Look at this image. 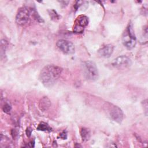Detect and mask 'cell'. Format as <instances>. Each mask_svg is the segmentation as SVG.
<instances>
[{"label": "cell", "mask_w": 148, "mask_h": 148, "mask_svg": "<svg viewBox=\"0 0 148 148\" xmlns=\"http://www.w3.org/2000/svg\"><path fill=\"white\" fill-rule=\"evenodd\" d=\"M48 12H49V14L51 20L56 21V20H57L59 19L60 17H59L58 14H57V13L54 10L49 9V10H48Z\"/></svg>", "instance_id": "5bb4252c"}, {"label": "cell", "mask_w": 148, "mask_h": 148, "mask_svg": "<svg viewBox=\"0 0 148 148\" xmlns=\"http://www.w3.org/2000/svg\"><path fill=\"white\" fill-rule=\"evenodd\" d=\"M2 109H3V111L6 113H9L11 111V109H12V107L9 104V103H5L3 108H2Z\"/></svg>", "instance_id": "9a60e30c"}, {"label": "cell", "mask_w": 148, "mask_h": 148, "mask_svg": "<svg viewBox=\"0 0 148 148\" xmlns=\"http://www.w3.org/2000/svg\"><path fill=\"white\" fill-rule=\"evenodd\" d=\"M60 137L62 139H66L67 138V134L66 131H63L60 134Z\"/></svg>", "instance_id": "e0dca14e"}, {"label": "cell", "mask_w": 148, "mask_h": 148, "mask_svg": "<svg viewBox=\"0 0 148 148\" xmlns=\"http://www.w3.org/2000/svg\"><path fill=\"white\" fill-rule=\"evenodd\" d=\"M112 64L116 68L124 69L131 66V61L129 57L123 55L115 58L112 62Z\"/></svg>", "instance_id": "8992f818"}, {"label": "cell", "mask_w": 148, "mask_h": 148, "mask_svg": "<svg viewBox=\"0 0 148 148\" xmlns=\"http://www.w3.org/2000/svg\"><path fill=\"white\" fill-rule=\"evenodd\" d=\"M106 107L110 119L117 123H121L124 117L123 110L119 106L110 103H107Z\"/></svg>", "instance_id": "277c9868"}, {"label": "cell", "mask_w": 148, "mask_h": 148, "mask_svg": "<svg viewBox=\"0 0 148 148\" xmlns=\"http://www.w3.org/2000/svg\"><path fill=\"white\" fill-rule=\"evenodd\" d=\"M62 69L54 65L45 66L40 71L39 79L46 87H52L61 75Z\"/></svg>", "instance_id": "6da1fadb"}, {"label": "cell", "mask_w": 148, "mask_h": 148, "mask_svg": "<svg viewBox=\"0 0 148 148\" xmlns=\"http://www.w3.org/2000/svg\"><path fill=\"white\" fill-rule=\"evenodd\" d=\"M80 135L83 141H87L90 138V131L86 128H82L80 130Z\"/></svg>", "instance_id": "8fae6325"}, {"label": "cell", "mask_w": 148, "mask_h": 148, "mask_svg": "<svg viewBox=\"0 0 148 148\" xmlns=\"http://www.w3.org/2000/svg\"><path fill=\"white\" fill-rule=\"evenodd\" d=\"M51 106V102L47 97H43L40 99L39 102V108L40 110L45 112Z\"/></svg>", "instance_id": "30bf717a"}, {"label": "cell", "mask_w": 148, "mask_h": 148, "mask_svg": "<svg viewBox=\"0 0 148 148\" xmlns=\"http://www.w3.org/2000/svg\"><path fill=\"white\" fill-rule=\"evenodd\" d=\"M8 42L7 40H5V39H2L1 40V58H2V57L5 55V50L8 47Z\"/></svg>", "instance_id": "7c38bea8"}, {"label": "cell", "mask_w": 148, "mask_h": 148, "mask_svg": "<svg viewBox=\"0 0 148 148\" xmlns=\"http://www.w3.org/2000/svg\"><path fill=\"white\" fill-rule=\"evenodd\" d=\"M122 43L129 50L134 48L136 45V39L131 23L128 24L123 34Z\"/></svg>", "instance_id": "3957f363"}, {"label": "cell", "mask_w": 148, "mask_h": 148, "mask_svg": "<svg viewBox=\"0 0 148 148\" xmlns=\"http://www.w3.org/2000/svg\"><path fill=\"white\" fill-rule=\"evenodd\" d=\"M30 14V10L27 8H20L18 10L16 16V21L17 24L22 26L27 24L29 21Z\"/></svg>", "instance_id": "5b68a950"}, {"label": "cell", "mask_w": 148, "mask_h": 148, "mask_svg": "<svg viewBox=\"0 0 148 148\" xmlns=\"http://www.w3.org/2000/svg\"><path fill=\"white\" fill-rule=\"evenodd\" d=\"M113 46L110 44H108L103 46L98 50V54L102 57L108 58L113 53Z\"/></svg>", "instance_id": "9c48e42d"}, {"label": "cell", "mask_w": 148, "mask_h": 148, "mask_svg": "<svg viewBox=\"0 0 148 148\" xmlns=\"http://www.w3.org/2000/svg\"><path fill=\"white\" fill-rule=\"evenodd\" d=\"M142 103L143 104V109L145 110V114L146 115H147V100L145 99L143 101H142Z\"/></svg>", "instance_id": "2e32d148"}, {"label": "cell", "mask_w": 148, "mask_h": 148, "mask_svg": "<svg viewBox=\"0 0 148 148\" xmlns=\"http://www.w3.org/2000/svg\"><path fill=\"white\" fill-rule=\"evenodd\" d=\"M83 73L84 77L90 81H95L99 77V73L96 64L91 61H86L82 65Z\"/></svg>", "instance_id": "7a4b0ae2"}, {"label": "cell", "mask_w": 148, "mask_h": 148, "mask_svg": "<svg viewBox=\"0 0 148 148\" xmlns=\"http://www.w3.org/2000/svg\"><path fill=\"white\" fill-rule=\"evenodd\" d=\"M37 130H39V131H51V128L49 126V125L44 122H42L40 123L38 127H37Z\"/></svg>", "instance_id": "4fadbf2b"}, {"label": "cell", "mask_w": 148, "mask_h": 148, "mask_svg": "<svg viewBox=\"0 0 148 148\" xmlns=\"http://www.w3.org/2000/svg\"><path fill=\"white\" fill-rule=\"evenodd\" d=\"M32 129L29 127L27 128V130H26V134L28 136H31V132H32Z\"/></svg>", "instance_id": "ac0fdd59"}, {"label": "cell", "mask_w": 148, "mask_h": 148, "mask_svg": "<svg viewBox=\"0 0 148 148\" xmlns=\"http://www.w3.org/2000/svg\"><path fill=\"white\" fill-rule=\"evenodd\" d=\"M57 47L64 53L71 54L75 53V46L73 43L70 41L60 39L57 42Z\"/></svg>", "instance_id": "52a82bcc"}, {"label": "cell", "mask_w": 148, "mask_h": 148, "mask_svg": "<svg viewBox=\"0 0 148 148\" xmlns=\"http://www.w3.org/2000/svg\"><path fill=\"white\" fill-rule=\"evenodd\" d=\"M88 24V17L84 15L78 16L75 20V25L73 27V31L76 33H82Z\"/></svg>", "instance_id": "ba28073f"}]
</instances>
